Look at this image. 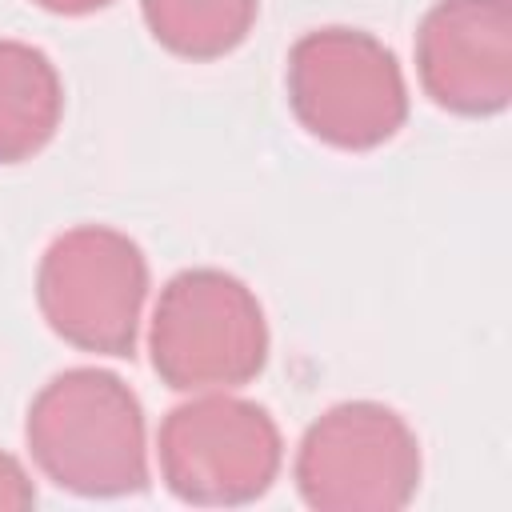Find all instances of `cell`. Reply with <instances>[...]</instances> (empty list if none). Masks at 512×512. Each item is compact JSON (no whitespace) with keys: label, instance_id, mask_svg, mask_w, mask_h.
Returning <instances> with one entry per match:
<instances>
[{"label":"cell","instance_id":"cell-1","mask_svg":"<svg viewBox=\"0 0 512 512\" xmlns=\"http://www.w3.org/2000/svg\"><path fill=\"white\" fill-rule=\"evenodd\" d=\"M24 436L40 472L76 496L148 488V436L136 392L104 368H64L28 404Z\"/></svg>","mask_w":512,"mask_h":512},{"label":"cell","instance_id":"cell-2","mask_svg":"<svg viewBox=\"0 0 512 512\" xmlns=\"http://www.w3.org/2000/svg\"><path fill=\"white\" fill-rule=\"evenodd\" d=\"M148 352L176 392L240 388L268 360V324L256 292L224 268H184L156 300Z\"/></svg>","mask_w":512,"mask_h":512},{"label":"cell","instance_id":"cell-3","mask_svg":"<svg viewBox=\"0 0 512 512\" xmlns=\"http://www.w3.org/2000/svg\"><path fill=\"white\" fill-rule=\"evenodd\" d=\"M288 104L324 144L368 152L392 140L408 116L404 72L384 40L364 28H312L288 48Z\"/></svg>","mask_w":512,"mask_h":512},{"label":"cell","instance_id":"cell-4","mask_svg":"<svg viewBox=\"0 0 512 512\" xmlns=\"http://www.w3.org/2000/svg\"><path fill=\"white\" fill-rule=\"evenodd\" d=\"M148 296V260L108 224L60 232L36 268V304L48 328L80 352L132 356Z\"/></svg>","mask_w":512,"mask_h":512},{"label":"cell","instance_id":"cell-5","mask_svg":"<svg viewBox=\"0 0 512 512\" xmlns=\"http://www.w3.org/2000/svg\"><path fill=\"white\" fill-rule=\"evenodd\" d=\"M296 488L316 512H396L420 488V440L388 404H332L296 448Z\"/></svg>","mask_w":512,"mask_h":512},{"label":"cell","instance_id":"cell-6","mask_svg":"<svg viewBox=\"0 0 512 512\" xmlns=\"http://www.w3.org/2000/svg\"><path fill=\"white\" fill-rule=\"evenodd\" d=\"M284 460L276 420L240 396H196L160 424V476L168 492L200 508L260 500Z\"/></svg>","mask_w":512,"mask_h":512},{"label":"cell","instance_id":"cell-7","mask_svg":"<svg viewBox=\"0 0 512 512\" xmlns=\"http://www.w3.org/2000/svg\"><path fill=\"white\" fill-rule=\"evenodd\" d=\"M416 72L432 104L496 116L512 96V4L436 0L416 28Z\"/></svg>","mask_w":512,"mask_h":512},{"label":"cell","instance_id":"cell-8","mask_svg":"<svg viewBox=\"0 0 512 512\" xmlns=\"http://www.w3.org/2000/svg\"><path fill=\"white\" fill-rule=\"evenodd\" d=\"M64 84L48 52L0 40V164L32 160L60 128Z\"/></svg>","mask_w":512,"mask_h":512},{"label":"cell","instance_id":"cell-9","mask_svg":"<svg viewBox=\"0 0 512 512\" xmlns=\"http://www.w3.org/2000/svg\"><path fill=\"white\" fill-rule=\"evenodd\" d=\"M144 24L184 60H216L244 44L260 0H140Z\"/></svg>","mask_w":512,"mask_h":512},{"label":"cell","instance_id":"cell-10","mask_svg":"<svg viewBox=\"0 0 512 512\" xmlns=\"http://www.w3.org/2000/svg\"><path fill=\"white\" fill-rule=\"evenodd\" d=\"M32 504H36V488L28 472L20 468L16 456L0 452V508H32Z\"/></svg>","mask_w":512,"mask_h":512},{"label":"cell","instance_id":"cell-11","mask_svg":"<svg viewBox=\"0 0 512 512\" xmlns=\"http://www.w3.org/2000/svg\"><path fill=\"white\" fill-rule=\"evenodd\" d=\"M32 4H40V8H48L56 16H88L96 8H108L112 0H32Z\"/></svg>","mask_w":512,"mask_h":512}]
</instances>
